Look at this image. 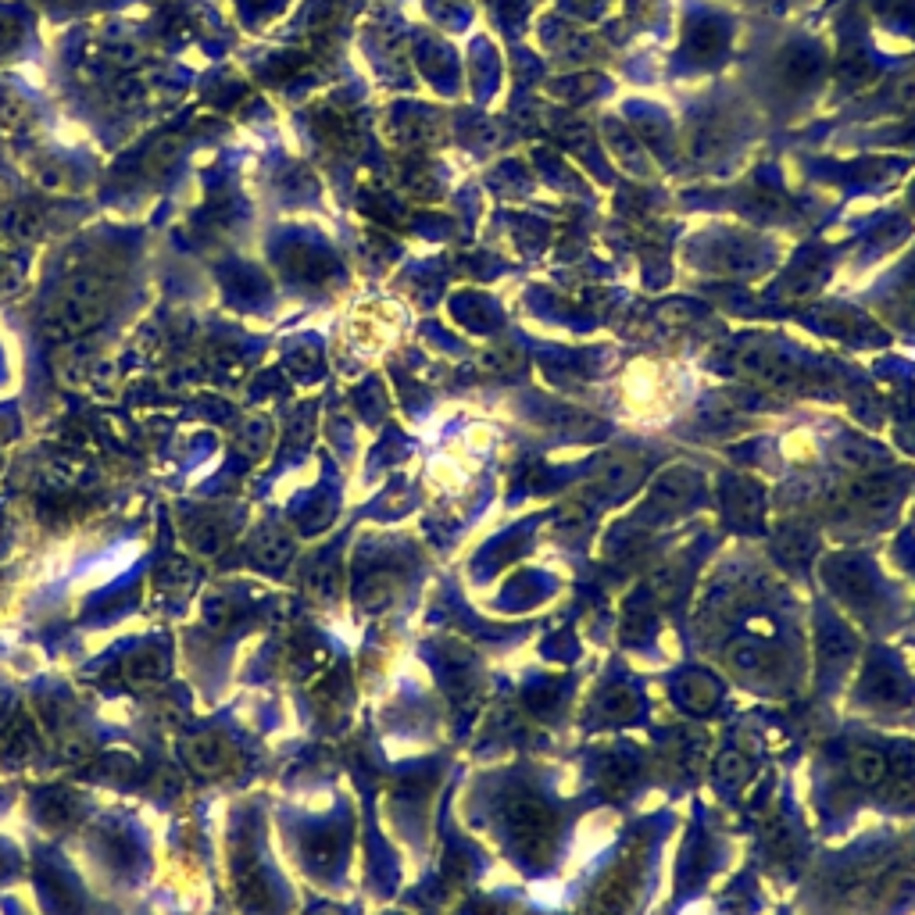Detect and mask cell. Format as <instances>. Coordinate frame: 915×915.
<instances>
[{
  "label": "cell",
  "instance_id": "1",
  "mask_svg": "<svg viewBox=\"0 0 915 915\" xmlns=\"http://www.w3.org/2000/svg\"><path fill=\"white\" fill-rule=\"evenodd\" d=\"M107 304H112V287H107L104 276L82 272L76 279H68V283L58 290L54 308H51L54 333L72 336V333H82V329H93L104 319Z\"/></svg>",
  "mask_w": 915,
  "mask_h": 915
},
{
  "label": "cell",
  "instance_id": "2",
  "mask_svg": "<svg viewBox=\"0 0 915 915\" xmlns=\"http://www.w3.org/2000/svg\"><path fill=\"white\" fill-rule=\"evenodd\" d=\"M505 826L522 862L547 865L555 855V815L544 801L536 798H516L505 809Z\"/></svg>",
  "mask_w": 915,
  "mask_h": 915
},
{
  "label": "cell",
  "instance_id": "3",
  "mask_svg": "<svg viewBox=\"0 0 915 915\" xmlns=\"http://www.w3.org/2000/svg\"><path fill=\"white\" fill-rule=\"evenodd\" d=\"M726 665L734 669L740 679H768L776 669V658L754 637H737L726 644Z\"/></svg>",
  "mask_w": 915,
  "mask_h": 915
},
{
  "label": "cell",
  "instance_id": "4",
  "mask_svg": "<svg viewBox=\"0 0 915 915\" xmlns=\"http://www.w3.org/2000/svg\"><path fill=\"white\" fill-rule=\"evenodd\" d=\"M187 759L193 768H201V773H226L229 768V759H233V751H229V744L223 737H215V734H207V737H198L187 748Z\"/></svg>",
  "mask_w": 915,
  "mask_h": 915
},
{
  "label": "cell",
  "instance_id": "5",
  "mask_svg": "<svg viewBox=\"0 0 915 915\" xmlns=\"http://www.w3.org/2000/svg\"><path fill=\"white\" fill-rule=\"evenodd\" d=\"M848 773L862 787H880L884 779L890 776V762H887V754L880 748H855V751H851Z\"/></svg>",
  "mask_w": 915,
  "mask_h": 915
},
{
  "label": "cell",
  "instance_id": "6",
  "mask_svg": "<svg viewBox=\"0 0 915 915\" xmlns=\"http://www.w3.org/2000/svg\"><path fill=\"white\" fill-rule=\"evenodd\" d=\"M676 694H679V701L687 704L690 712H712L723 690H719V683L709 673H690V676L679 679Z\"/></svg>",
  "mask_w": 915,
  "mask_h": 915
},
{
  "label": "cell",
  "instance_id": "7",
  "mask_svg": "<svg viewBox=\"0 0 915 915\" xmlns=\"http://www.w3.org/2000/svg\"><path fill=\"white\" fill-rule=\"evenodd\" d=\"M715 779H719V787H723V790H740L751 779L748 754H740L734 748L719 754V759H715Z\"/></svg>",
  "mask_w": 915,
  "mask_h": 915
},
{
  "label": "cell",
  "instance_id": "8",
  "mask_svg": "<svg viewBox=\"0 0 915 915\" xmlns=\"http://www.w3.org/2000/svg\"><path fill=\"white\" fill-rule=\"evenodd\" d=\"M633 784H637V773H633V765H626V762H612V765L605 768V787H608V795L622 798Z\"/></svg>",
  "mask_w": 915,
  "mask_h": 915
},
{
  "label": "cell",
  "instance_id": "9",
  "mask_svg": "<svg viewBox=\"0 0 915 915\" xmlns=\"http://www.w3.org/2000/svg\"><path fill=\"white\" fill-rule=\"evenodd\" d=\"M165 673V662L157 655H137V658H129V676L132 679H157Z\"/></svg>",
  "mask_w": 915,
  "mask_h": 915
},
{
  "label": "cell",
  "instance_id": "10",
  "mask_svg": "<svg viewBox=\"0 0 915 915\" xmlns=\"http://www.w3.org/2000/svg\"><path fill=\"white\" fill-rule=\"evenodd\" d=\"M633 694L626 690V687H612L605 694V701H601V709H605V715H619V719H626L630 712H633Z\"/></svg>",
  "mask_w": 915,
  "mask_h": 915
},
{
  "label": "cell",
  "instance_id": "11",
  "mask_svg": "<svg viewBox=\"0 0 915 915\" xmlns=\"http://www.w3.org/2000/svg\"><path fill=\"white\" fill-rule=\"evenodd\" d=\"M748 630L754 633V637H773V633H776V630H773V622H768V619H751V622H748Z\"/></svg>",
  "mask_w": 915,
  "mask_h": 915
}]
</instances>
